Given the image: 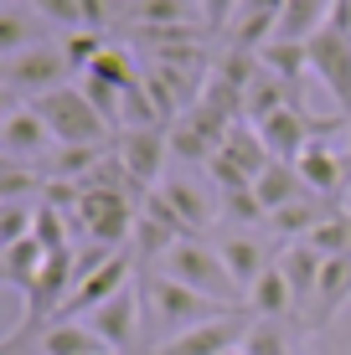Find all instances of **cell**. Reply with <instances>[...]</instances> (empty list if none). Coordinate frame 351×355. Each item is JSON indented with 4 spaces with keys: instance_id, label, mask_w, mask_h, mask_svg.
<instances>
[{
    "instance_id": "31",
    "label": "cell",
    "mask_w": 351,
    "mask_h": 355,
    "mask_svg": "<svg viewBox=\"0 0 351 355\" xmlns=\"http://www.w3.org/2000/svg\"><path fill=\"white\" fill-rule=\"evenodd\" d=\"M99 36H104V31H72V36H63V52H67V62H72V72H78V78L104 57L108 42H99Z\"/></svg>"
},
{
    "instance_id": "12",
    "label": "cell",
    "mask_w": 351,
    "mask_h": 355,
    "mask_svg": "<svg viewBox=\"0 0 351 355\" xmlns=\"http://www.w3.org/2000/svg\"><path fill=\"white\" fill-rule=\"evenodd\" d=\"M346 304H351V258H325L320 288H316V299H310V309H305V329L310 335L325 329Z\"/></svg>"
},
{
    "instance_id": "29",
    "label": "cell",
    "mask_w": 351,
    "mask_h": 355,
    "mask_svg": "<svg viewBox=\"0 0 351 355\" xmlns=\"http://www.w3.org/2000/svg\"><path fill=\"white\" fill-rule=\"evenodd\" d=\"M42 21H52V26H63L67 36L72 31H88V10H83V0H26Z\"/></svg>"
},
{
    "instance_id": "17",
    "label": "cell",
    "mask_w": 351,
    "mask_h": 355,
    "mask_svg": "<svg viewBox=\"0 0 351 355\" xmlns=\"http://www.w3.org/2000/svg\"><path fill=\"white\" fill-rule=\"evenodd\" d=\"M217 252H222L227 273L238 278V288H243V293H248L253 284H259V278L269 273V268H274V252L263 248V242H248V237H227Z\"/></svg>"
},
{
    "instance_id": "5",
    "label": "cell",
    "mask_w": 351,
    "mask_h": 355,
    "mask_svg": "<svg viewBox=\"0 0 351 355\" xmlns=\"http://www.w3.org/2000/svg\"><path fill=\"white\" fill-rule=\"evenodd\" d=\"M114 155H119V165L129 170V180L150 196V186L161 180L165 160H171V139H165V129H119Z\"/></svg>"
},
{
    "instance_id": "34",
    "label": "cell",
    "mask_w": 351,
    "mask_h": 355,
    "mask_svg": "<svg viewBox=\"0 0 351 355\" xmlns=\"http://www.w3.org/2000/svg\"><path fill=\"white\" fill-rule=\"evenodd\" d=\"M238 10H243V0H202V21H207V31H227L238 21Z\"/></svg>"
},
{
    "instance_id": "30",
    "label": "cell",
    "mask_w": 351,
    "mask_h": 355,
    "mask_svg": "<svg viewBox=\"0 0 351 355\" xmlns=\"http://www.w3.org/2000/svg\"><path fill=\"white\" fill-rule=\"evenodd\" d=\"M36 242H42L47 252H67V211H57V206L36 201Z\"/></svg>"
},
{
    "instance_id": "1",
    "label": "cell",
    "mask_w": 351,
    "mask_h": 355,
    "mask_svg": "<svg viewBox=\"0 0 351 355\" xmlns=\"http://www.w3.org/2000/svg\"><path fill=\"white\" fill-rule=\"evenodd\" d=\"M233 314H248V309H227V304L176 284V278H165V273H150L140 284V320H145V335H150L155 350H165L176 335H186V329H197V324L233 320Z\"/></svg>"
},
{
    "instance_id": "19",
    "label": "cell",
    "mask_w": 351,
    "mask_h": 355,
    "mask_svg": "<svg viewBox=\"0 0 351 355\" xmlns=\"http://www.w3.org/2000/svg\"><path fill=\"white\" fill-rule=\"evenodd\" d=\"M259 62H263L269 78L284 83L289 98H295V108H300V78L310 72V52H305V46H295V42H269V46L259 52Z\"/></svg>"
},
{
    "instance_id": "24",
    "label": "cell",
    "mask_w": 351,
    "mask_h": 355,
    "mask_svg": "<svg viewBox=\"0 0 351 355\" xmlns=\"http://www.w3.org/2000/svg\"><path fill=\"white\" fill-rule=\"evenodd\" d=\"M42 355H114L88 324H52L42 329Z\"/></svg>"
},
{
    "instance_id": "22",
    "label": "cell",
    "mask_w": 351,
    "mask_h": 355,
    "mask_svg": "<svg viewBox=\"0 0 351 355\" xmlns=\"http://www.w3.org/2000/svg\"><path fill=\"white\" fill-rule=\"evenodd\" d=\"M161 196L176 206V216L191 227V237H197V232L212 222V211H217V206H212V196L202 191L197 180H165V186H161Z\"/></svg>"
},
{
    "instance_id": "10",
    "label": "cell",
    "mask_w": 351,
    "mask_h": 355,
    "mask_svg": "<svg viewBox=\"0 0 351 355\" xmlns=\"http://www.w3.org/2000/svg\"><path fill=\"white\" fill-rule=\"evenodd\" d=\"M263 134V144H269V155L279 165H295L300 155L316 144V119L305 114V108H279L274 119H263V124H253Z\"/></svg>"
},
{
    "instance_id": "8",
    "label": "cell",
    "mask_w": 351,
    "mask_h": 355,
    "mask_svg": "<svg viewBox=\"0 0 351 355\" xmlns=\"http://www.w3.org/2000/svg\"><path fill=\"white\" fill-rule=\"evenodd\" d=\"M47 144H57V139H52V129L42 124V114H36V108L10 103L6 124H0V150H6V160H16V165H42V160H47Z\"/></svg>"
},
{
    "instance_id": "26",
    "label": "cell",
    "mask_w": 351,
    "mask_h": 355,
    "mask_svg": "<svg viewBox=\"0 0 351 355\" xmlns=\"http://www.w3.org/2000/svg\"><path fill=\"white\" fill-rule=\"evenodd\" d=\"M165 139H171V160H191V165H207L217 155V144L202 134L191 119H176L171 129H165Z\"/></svg>"
},
{
    "instance_id": "11",
    "label": "cell",
    "mask_w": 351,
    "mask_h": 355,
    "mask_svg": "<svg viewBox=\"0 0 351 355\" xmlns=\"http://www.w3.org/2000/svg\"><path fill=\"white\" fill-rule=\"evenodd\" d=\"M295 170H300V180H305L310 196L336 201V196H341V186H346V175H351V155H341V150H331L325 139H316V144H310V150L295 160Z\"/></svg>"
},
{
    "instance_id": "27",
    "label": "cell",
    "mask_w": 351,
    "mask_h": 355,
    "mask_svg": "<svg viewBox=\"0 0 351 355\" xmlns=\"http://www.w3.org/2000/svg\"><path fill=\"white\" fill-rule=\"evenodd\" d=\"M176 242H181L176 232H165L161 222H150V216L140 211V227H135V258H140V263H165Z\"/></svg>"
},
{
    "instance_id": "13",
    "label": "cell",
    "mask_w": 351,
    "mask_h": 355,
    "mask_svg": "<svg viewBox=\"0 0 351 355\" xmlns=\"http://www.w3.org/2000/svg\"><path fill=\"white\" fill-rule=\"evenodd\" d=\"M279 268H284V278H289V288H295V309L305 314L310 309V299H316V288H320V273H325V258L310 242H284V252H279Z\"/></svg>"
},
{
    "instance_id": "33",
    "label": "cell",
    "mask_w": 351,
    "mask_h": 355,
    "mask_svg": "<svg viewBox=\"0 0 351 355\" xmlns=\"http://www.w3.org/2000/svg\"><path fill=\"white\" fill-rule=\"evenodd\" d=\"M217 201H222V216H233V222H269V211H263V201L253 196V186L227 191V196H217Z\"/></svg>"
},
{
    "instance_id": "9",
    "label": "cell",
    "mask_w": 351,
    "mask_h": 355,
    "mask_svg": "<svg viewBox=\"0 0 351 355\" xmlns=\"http://www.w3.org/2000/svg\"><path fill=\"white\" fill-rule=\"evenodd\" d=\"M253 314H233V320H212V324H197V329H186V335H176L165 350H155V355H227V350H243V340H248V324Z\"/></svg>"
},
{
    "instance_id": "35",
    "label": "cell",
    "mask_w": 351,
    "mask_h": 355,
    "mask_svg": "<svg viewBox=\"0 0 351 355\" xmlns=\"http://www.w3.org/2000/svg\"><path fill=\"white\" fill-rule=\"evenodd\" d=\"M331 31L351 36V0H331Z\"/></svg>"
},
{
    "instance_id": "25",
    "label": "cell",
    "mask_w": 351,
    "mask_h": 355,
    "mask_svg": "<svg viewBox=\"0 0 351 355\" xmlns=\"http://www.w3.org/2000/svg\"><path fill=\"white\" fill-rule=\"evenodd\" d=\"M93 78H104L108 88H119V93H135V88H145V78L135 72V57L124 52V46H104V57L88 67Z\"/></svg>"
},
{
    "instance_id": "2",
    "label": "cell",
    "mask_w": 351,
    "mask_h": 355,
    "mask_svg": "<svg viewBox=\"0 0 351 355\" xmlns=\"http://www.w3.org/2000/svg\"><path fill=\"white\" fill-rule=\"evenodd\" d=\"M161 273L176 278V284H186V288H197V293H207V299H217V304H227V309H248V293L238 288L233 273H227L222 252L207 248V242H197V237L176 242L171 258L161 263Z\"/></svg>"
},
{
    "instance_id": "7",
    "label": "cell",
    "mask_w": 351,
    "mask_h": 355,
    "mask_svg": "<svg viewBox=\"0 0 351 355\" xmlns=\"http://www.w3.org/2000/svg\"><path fill=\"white\" fill-rule=\"evenodd\" d=\"M83 324H88L114 355H129V350L140 345V335H145V320H140V288L129 284L124 293H114L104 309H93Z\"/></svg>"
},
{
    "instance_id": "3",
    "label": "cell",
    "mask_w": 351,
    "mask_h": 355,
    "mask_svg": "<svg viewBox=\"0 0 351 355\" xmlns=\"http://www.w3.org/2000/svg\"><path fill=\"white\" fill-rule=\"evenodd\" d=\"M31 108L42 114V124L52 129V139H57V144H114V139H108L114 129H108L104 119H99V108L83 98L78 83H67V88L36 98Z\"/></svg>"
},
{
    "instance_id": "18",
    "label": "cell",
    "mask_w": 351,
    "mask_h": 355,
    "mask_svg": "<svg viewBox=\"0 0 351 355\" xmlns=\"http://www.w3.org/2000/svg\"><path fill=\"white\" fill-rule=\"evenodd\" d=\"M289 309H295V288H289L284 268L274 263L269 273L248 288V314H253V320H284Z\"/></svg>"
},
{
    "instance_id": "15",
    "label": "cell",
    "mask_w": 351,
    "mask_h": 355,
    "mask_svg": "<svg viewBox=\"0 0 351 355\" xmlns=\"http://www.w3.org/2000/svg\"><path fill=\"white\" fill-rule=\"evenodd\" d=\"M124 26L171 31V26H207V21H202V6H186V0H129Z\"/></svg>"
},
{
    "instance_id": "23",
    "label": "cell",
    "mask_w": 351,
    "mask_h": 355,
    "mask_svg": "<svg viewBox=\"0 0 351 355\" xmlns=\"http://www.w3.org/2000/svg\"><path fill=\"white\" fill-rule=\"evenodd\" d=\"M42 263H47V248L36 237L26 242H16V248H6L0 252V268H6V288H16L21 299H26V288L36 284V273H42Z\"/></svg>"
},
{
    "instance_id": "32",
    "label": "cell",
    "mask_w": 351,
    "mask_h": 355,
    "mask_svg": "<svg viewBox=\"0 0 351 355\" xmlns=\"http://www.w3.org/2000/svg\"><path fill=\"white\" fill-rule=\"evenodd\" d=\"M243 355H289V335L279 320H259L243 340Z\"/></svg>"
},
{
    "instance_id": "6",
    "label": "cell",
    "mask_w": 351,
    "mask_h": 355,
    "mask_svg": "<svg viewBox=\"0 0 351 355\" xmlns=\"http://www.w3.org/2000/svg\"><path fill=\"white\" fill-rule=\"evenodd\" d=\"M305 52H310V72H316L320 88L331 93V103L351 119V36H341V31L325 26L316 42L305 46Z\"/></svg>"
},
{
    "instance_id": "4",
    "label": "cell",
    "mask_w": 351,
    "mask_h": 355,
    "mask_svg": "<svg viewBox=\"0 0 351 355\" xmlns=\"http://www.w3.org/2000/svg\"><path fill=\"white\" fill-rule=\"evenodd\" d=\"M0 78H6V98H10V103H16V98H31V103H36V98L67 88L72 62H67L63 46L42 42V46H31V52H21V57H6Z\"/></svg>"
},
{
    "instance_id": "16",
    "label": "cell",
    "mask_w": 351,
    "mask_h": 355,
    "mask_svg": "<svg viewBox=\"0 0 351 355\" xmlns=\"http://www.w3.org/2000/svg\"><path fill=\"white\" fill-rule=\"evenodd\" d=\"M42 42H47L42 16H36L26 0H6V10H0V52L21 57V52H31V46H42Z\"/></svg>"
},
{
    "instance_id": "28",
    "label": "cell",
    "mask_w": 351,
    "mask_h": 355,
    "mask_svg": "<svg viewBox=\"0 0 351 355\" xmlns=\"http://www.w3.org/2000/svg\"><path fill=\"white\" fill-rule=\"evenodd\" d=\"M78 88H83V98H88L93 108H99V119H104L108 129L124 124V119H119V114H124V93H119V88H108V83H104V78H93V72H83Z\"/></svg>"
},
{
    "instance_id": "21",
    "label": "cell",
    "mask_w": 351,
    "mask_h": 355,
    "mask_svg": "<svg viewBox=\"0 0 351 355\" xmlns=\"http://www.w3.org/2000/svg\"><path fill=\"white\" fill-rule=\"evenodd\" d=\"M222 155H227L238 170H243L248 180H259L263 170L274 165V155H269V144H263V134L248 129V124H233V134H227V144H222Z\"/></svg>"
},
{
    "instance_id": "14",
    "label": "cell",
    "mask_w": 351,
    "mask_h": 355,
    "mask_svg": "<svg viewBox=\"0 0 351 355\" xmlns=\"http://www.w3.org/2000/svg\"><path fill=\"white\" fill-rule=\"evenodd\" d=\"M325 26H331V0H289V6L279 10V31H274V42L310 46Z\"/></svg>"
},
{
    "instance_id": "20",
    "label": "cell",
    "mask_w": 351,
    "mask_h": 355,
    "mask_svg": "<svg viewBox=\"0 0 351 355\" xmlns=\"http://www.w3.org/2000/svg\"><path fill=\"white\" fill-rule=\"evenodd\" d=\"M253 196H259L263 211L274 216V211H284L289 201H300V196H310V191H305V180H300V170H295V165H279V160H274L259 180H253Z\"/></svg>"
}]
</instances>
